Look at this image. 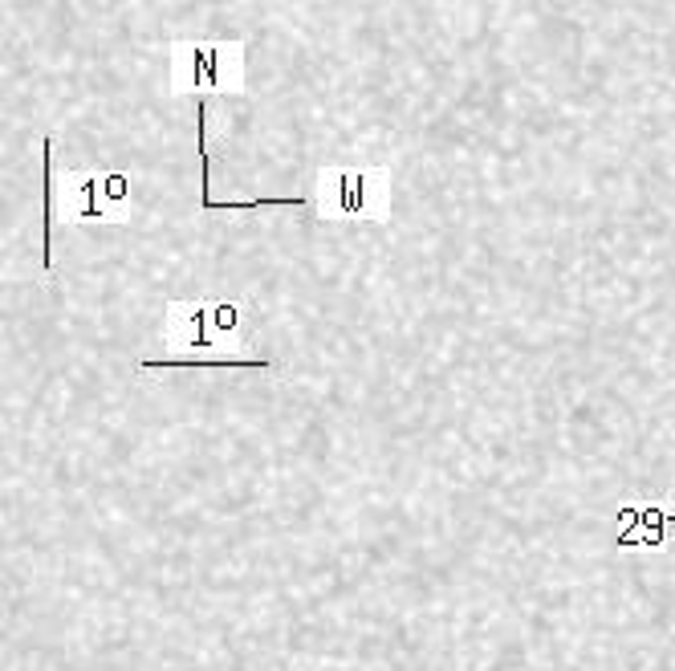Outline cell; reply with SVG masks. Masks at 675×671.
I'll return each mask as SVG.
<instances>
[{
    "label": "cell",
    "instance_id": "obj_4",
    "mask_svg": "<svg viewBox=\"0 0 675 671\" xmlns=\"http://www.w3.org/2000/svg\"><path fill=\"white\" fill-rule=\"evenodd\" d=\"M53 208L66 224L82 220H131V179L122 171H61L53 183Z\"/></svg>",
    "mask_w": 675,
    "mask_h": 671
},
{
    "label": "cell",
    "instance_id": "obj_3",
    "mask_svg": "<svg viewBox=\"0 0 675 671\" xmlns=\"http://www.w3.org/2000/svg\"><path fill=\"white\" fill-rule=\"evenodd\" d=\"M244 86V45L240 41H175L171 45V90L196 98H232Z\"/></svg>",
    "mask_w": 675,
    "mask_h": 671
},
{
    "label": "cell",
    "instance_id": "obj_1",
    "mask_svg": "<svg viewBox=\"0 0 675 671\" xmlns=\"http://www.w3.org/2000/svg\"><path fill=\"white\" fill-rule=\"evenodd\" d=\"M249 334H253L249 310H244L236 297H204V301H171L167 305L163 338H167L171 354L212 350V354L228 358V354H240Z\"/></svg>",
    "mask_w": 675,
    "mask_h": 671
},
{
    "label": "cell",
    "instance_id": "obj_2",
    "mask_svg": "<svg viewBox=\"0 0 675 671\" xmlns=\"http://www.w3.org/2000/svg\"><path fill=\"white\" fill-rule=\"evenodd\" d=\"M314 216L326 224H387L391 167H322L314 183Z\"/></svg>",
    "mask_w": 675,
    "mask_h": 671
},
{
    "label": "cell",
    "instance_id": "obj_5",
    "mask_svg": "<svg viewBox=\"0 0 675 671\" xmlns=\"http://www.w3.org/2000/svg\"><path fill=\"white\" fill-rule=\"evenodd\" d=\"M196 127H200V167H204V179H200V188H204V208H212V147H208V131H212V106L208 98L196 102Z\"/></svg>",
    "mask_w": 675,
    "mask_h": 671
}]
</instances>
